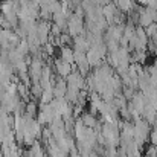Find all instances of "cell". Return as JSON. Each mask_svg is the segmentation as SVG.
Here are the masks:
<instances>
[{"label":"cell","mask_w":157,"mask_h":157,"mask_svg":"<svg viewBox=\"0 0 157 157\" xmlns=\"http://www.w3.org/2000/svg\"><path fill=\"white\" fill-rule=\"evenodd\" d=\"M133 125H134V144L140 150H144V147H145V144L148 142V137H150L151 125L147 121H144L142 117L136 119L133 122Z\"/></svg>","instance_id":"6da1fadb"},{"label":"cell","mask_w":157,"mask_h":157,"mask_svg":"<svg viewBox=\"0 0 157 157\" xmlns=\"http://www.w3.org/2000/svg\"><path fill=\"white\" fill-rule=\"evenodd\" d=\"M67 31H69V35L72 38L78 37V35H84V18H79L76 15H72L67 21Z\"/></svg>","instance_id":"7a4b0ae2"},{"label":"cell","mask_w":157,"mask_h":157,"mask_svg":"<svg viewBox=\"0 0 157 157\" xmlns=\"http://www.w3.org/2000/svg\"><path fill=\"white\" fill-rule=\"evenodd\" d=\"M52 70L55 72V75H58L59 78H67L70 73H72V64H69V63H66V61H63L59 56L58 58H55L52 63Z\"/></svg>","instance_id":"3957f363"},{"label":"cell","mask_w":157,"mask_h":157,"mask_svg":"<svg viewBox=\"0 0 157 157\" xmlns=\"http://www.w3.org/2000/svg\"><path fill=\"white\" fill-rule=\"evenodd\" d=\"M37 37L41 46H44L46 43H49V37H51V23L49 21H37Z\"/></svg>","instance_id":"277c9868"},{"label":"cell","mask_w":157,"mask_h":157,"mask_svg":"<svg viewBox=\"0 0 157 157\" xmlns=\"http://www.w3.org/2000/svg\"><path fill=\"white\" fill-rule=\"evenodd\" d=\"M53 98L55 99H61V98H64V95H66V92H67V82H66V79L64 78H55L53 79Z\"/></svg>","instance_id":"5b68a950"},{"label":"cell","mask_w":157,"mask_h":157,"mask_svg":"<svg viewBox=\"0 0 157 157\" xmlns=\"http://www.w3.org/2000/svg\"><path fill=\"white\" fill-rule=\"evenodd\" d=\"M72 49H73V52L86 53L90 49V46H89V43H87L84 35H78V37L72 38Z\"/></svg>","instance_id":"8992f818"},{"label":"cell","mask_w":157,"mask_h":157,"mask_svg":"<svg viewBox=\"0 0 157 157\" xmlns=\"http://www.w3.org/2000/svg\"><path fill=\"white\" fill-rule=\"evenodd\" d=\"M114 5L122 14H128L130 11H134L139 8L137 2H134V0H116Z\"/></svg>","instance_id":"52a82bcc"},{"label":"cell","mask_w":157,"mask_h":157,"mask_svg":"<svg viewBox=\"0 0 157 157\" xmlns=\"http://www.w3.org/2000/svg\"><path fill=\"white\" fill-rule=\"evenodd\" d=\"M119 12H121V11L116 8L114 3H108V5H105L104 8H102V15H104V18L107 20L108 26L113 25V18H114L116 14H119Z\"/></svg>","instance_id":"ba28073f"},{"label":"cell","mask_w":157,"mask_h":157,"mask_svg":"<svg viewBox=\"0 0 157 157\" xmlns=\"http://www.w3.org/2000/svg\"><path fill=\"white\" fill-rule=\"evenodd\" d=\"M26 157H46L44 154V148H43V144L40 140H35L32 147H29L26 151H25Z\"/></svg>","instance_id":"9c48e42d"},{"label":"cell","mask_w":157,"mask_h":157,"mask_svg":"<svg viewBox=\"0 0 157 157\" xmlns=\"http://www.w3.org/2000/svg\"><path fill=\"white\" fill-rule=\"evenodd\" d=\"M79 119H81V122H82V125L84 127H87V128H93L95 130V127L98 125V119H96V114H92L90 111H84L81 116H79Z\"/></svg>","instance_id":"30bf717a"},{"label":"cell","mask_w":157,"mask_h":157,"mask_svg":"<svg viewBox=\"0 0 157 157\" xmlns=\"http://www.w3.org/2000/svg\"><path fill=\"white\" fill-rule=\"evenodd\" d=\"M142 119L144 121H147L150 125H156V119H157V111L151 107V105L147 104V107L144 108V111H142Z\"/></svg>","instance_id":"8fae6325"},{"label":"cell","mask_w":157,"mask_h":157,"mask_svg":"<svg viewBox=\"0 0 157 157\" xmlns=\"http://www.w3.org/2000/svg\"><path fill=\"white\" fill-rule=\"evenodd\" d=\"M59 58L69 64H73L75 59H73V49L70 46H61L59 48Z\"/></svg>","instance_id":"7c38bea8"},{"label":"cell","mask_w":157,"mask_h":157,"mask_svg":"<svg viewBox=\"0 0 157 157\" xmlns=\"http://www.w3.org/2000/svg\"><path fill=\"white\" fill-rule=\"evenodd\" d=\"M147 61V52L133 51L130 52V64H144Z\"/></svg>","instance_id":"4fadbf2b"},{"label":"cell","mask_w":157,"mask_h":157,"mask_svg":"<svg viewBox=\"0 0 157 157\" xmlns=\"http://www.w3.org/2000/svg\"><path fill=\"white\" fill-rule=\"evenodd\" d=\"M25 114L26 116H29V117H37V114H38V105L37 102L34 101V99H31V101H28L26 102V107H25Z\"/></svg>","instance_id":"5bb4252c"},{"label":"cell","mask_w":157,"mask_h":157,"mask_svg":"<svg viewBox=\"0 0 157 157\" xmlns=\"http://www.w3.org/2000/svg\"><path fill=\"white\" fill-rule=\"evenodd\" d=\"M53 86H49V87H44L43 89V93H41V98H40V101H41V104L46 105V104H51L53 99V90H52Z\"/></svg>","instance_id":"9a60e30c"},{"label":"cell","mask_w":157,"mask_h":157,"mask_svg":"<svg viewBox=\"0 0 157 157\" xmlns=\"http://www.w3.org/2000/svg\"><path fill=\"white\" fill-rule=\"evenodd\" d=\"M41 93H43V87L40 86V82L37 84H31L29 87V96L35 101V99H40L41 98Z\"/></svg>","instance_id":"2e32d148"},{"label":"cell","mask_w":157,"mask_h":157,"mask_svg":"<svg viewBox=\"0 0 157 157\" xmlns=\"http://www.w3.org/2000/svg\"><path fill=\"white\" fill-rule=\"evenodd\" d=\"M110 102L114 105V107L117 108V111H119L121 108L127 107V102H128V101H127V99H125V98L122 96V93H119V95H114V98H113V99H111Z\"/></svg>","instance_id":"e0dca14e"},{"label":"cell","mask_w":157,"mask_h":157,"mask_svg":"<svg viewBox=\"0 0 157 157\" xmlns=\"http://www.w3.org/2000/svg\"><path fill=\"white\" fill-rule=\"evenodd\" d=\"M5 17H6V20H8V23H9V26H11V29H15L17 26H18V23H20V20H18V15H17V12H8V14H5Z\"/></svg>","instance_id":"ac0fdd59"},{"label":"cell","mask_w":157,"mask_h":157,"mask_svg":"<svg viewBox=\"0 0 157 157\" xmlns=\"http://www.w3.org/2000/svg\"><path fill=\"white\" fill-rule=\"evenodd\" d=\"M144 29H145L148 38H157V25L156 23H151L150 26H147V28H144Z\"/></svg>","instance_id":"d6986e66"},{"label":"cell","mask_w":157,"mask_h":157,"mask_svg":"<svg viewBox=\"0 0 157 157\" xmlns=\"http://www.w3.org/2000/svg\"><path fill=\"white\" fill-rule=\"evenodd\" d=\"M148 142H150V145L157 147V125H153V128H151V131H150Z\"/></svg>","instance_id":"ffe728a7"},{"label":"cell","mask_w":157,"mask_h":157,"mask_svg":"<svg viewBox=\"0 0 157 157\" xmlns=\"http://www.w3.org/2000/svg\"><path fill=\"white\" fill-rule=\"evenodd\" d=\"M134 34H136V37H137L139 40H142V41H148L147 32H145V29H144L142 26H136V29H134Z\"/></svg>","instance_id":"44dd1931"},{"label":"cell","mask_w":157,"mask_h":157,"mask_svg":"<svg viewBox=\"0 0 157 157\" xmlns=\"http://www.w3.org/2000/svg\"><path fill=\"white\" fill-rule=\"evenodd\" d=\"M137 90H134V89H131V87H122V96L127 99V101H130L133 96H134V93H136Z\"/></svg>","instance_id":"7402d4cb"},{"label":"cell","mask_w":157,"mask_h":157,"mask_svg":"<svg viewBox=\"0 0 157 157\" xmlns=\"http://www.w3.org/2000/svg\"><path fill=\"white\" fill-rule=\"evenodd\" d=\"M144 157H157V147L150 145V147L145 150V156Z\"/></svg>","instance_id":"603a6c76"},{"label":"cell","mask_w":157,"mask_h":157,"mask_svg":"<svg viewBox=\"0 0 157 157\" xmlns=\"http://www.w3.org/2000/svg\"><path fill=\"white\" fill-rule=\"evenodd\" d=\"M59 35H61V29L56 25L51 23V37H59Z\"/></svg>","instance_id":"cb8c5ba5"},{"label":"cell","mask_w":157,"mask_h":157,"mask_svg":"<svg viewBox=\"0 0 157 157\" xmlns=\"http://www.w3.org/2000/svg\"><path fill=\"white\" fill-rule=\"evenodd\" d=\"M108 3H116V0H107Z\"/></svg>","instance_id":"d4e9b609"},{"label":"cell","mask_w":157,"mask_h":157,"mask_svg":"<svg viewBox=\"0 0 157 157\" xmlns=\"http://www.w3.org/2000/svg\"><path fill=\"white\" fill-rule=\"evenodd\" d=\"M156 25H157V23H156Z\"/></svg>","instance_id":"484cf974"}]
</instances>
